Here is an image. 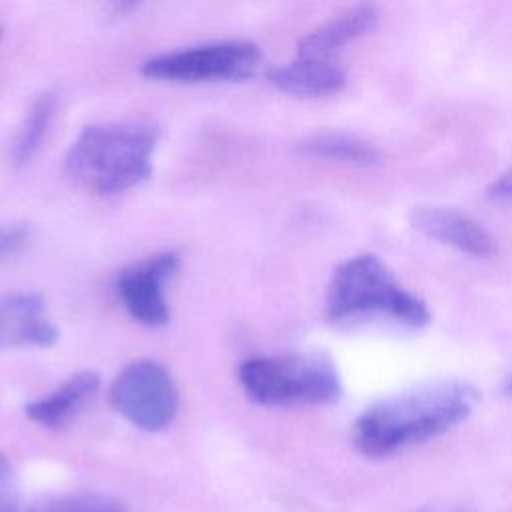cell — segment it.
Here are the masks:
<instances>
[{
  "label": "cell",
  "mask_w": 512,
  "mask_h": 512,
  "mask_svg": "<svg viewBox=\"0 0 512 512\" xmlns=\"http://www.w3.org/2000/svg\"><path fill=\"white\" fill-rule=\"evenodd\" d=\"M412 224L428 238L470 256L486 258L496 250L494 238L478 222L450 208L420 206L412 212Z\"/></svg>",
  "instance_id": "9"
},
{
  "label": "cell",
  "mask_w": 512,
  "mask_h": 512,
  "mask_svg": "<svg viewBox=\"0 0 512 512\" xmlns=\"http://www.w3.org/2000/svg\"><path fill=\"white\" fill-rule=\"evenodd\" d=\"M176 252H160L130 264L118 274L116 290L128 314L144 326H164L170 318L164 284L176 274Z\"/></svg>",
  "instance_id": "7"
},
{
  "label": "cell",
  "mask_w": 512,
  "mask_h": 512,
  "mask_svg": "<svg viewBox=\"0 0 512 512\" xmlns=\"http://www.w3.org/2000/svg\"><path fill=\"white\" fill-rule=\"evenodd\" d=\"M56 340L58 328L38 294L18 292L0 298V348H48Z\"/></svg>",
  "instance_id": "8"
},
{
  "label": "cell",
  "mask_w": 512,
  "mask_h": 512,
  "mask_svg": "<svg viewBox=\"0 0 512 512\" xmlns=\"http://www.w3.org/2000/svg\"><path fill=\"white\" fill-rule=\"evenodd\" d=\"M238 380L246 396L262 406H318L342 392L336 368L322 356H256L240 364Z\"/></svg>",
  "instance_id": "4"
},
{
  "label": "cell",
  "mask_w": 512,
  "mask_h": 512,
  "mask_svg": "<svg viewBox=\"0 0 512 512\" xmlns=\"http://www.w3.org/2000/svg\"><path fill=\"white\" fill-rule=\"evenodd\" d=\"M420 512H424V510H420Z\"/></svg>",
  "instance_id": "21"
},
{
  "label": "cell",
  "mask_w": 512,
  "mask_h": 512,
  "mask_svg": "<svg viewBox=\"0 0 512 512\" xmlns=\"http://www.w3.org/2000/svg\"><path fill=\"white\" fill-rule=\"evenodd\" d=\"M478 394L464 382H440L386 398L364 410L352 442L364 456L382 458L424 444L464 422Z\"/></svg>",
  "instance_id": "1"
},
{
  "label": "cell",
  "mask_w": 512,
  "mask_h": 512,
  "mask_svg": "<svg viewBox=\"0 0 512 512\" xmlns=\"http://www.w3.org/2000/svg\"><path fill=\"white\" fill-rule=\"evenodd\" d=\"M28 512H126V508L116 498L104 494L76 492L38 502Z\"/></svg>",
  "instance_id": "15"
},
{
  "label": "cell",
  "mask_w": 512,
  "mask_h": 512,
  "mask_svg": "<svg viewBox=\"0 0 512 512\" xmlns=\"http://www.w3.org/2000/svg\"><path fill=\"white\" fill-rule=\"evenodd\" d=\"M268 80L292 96H326L346 84L344 70L332 60L298 58L268 70Z\"/></svg>",
  "instance_id": "11"
},
{
  "label": "cell",
  "mask_w": 512,
  "mask_h": 512,
  "mask_svg": "<svg viewBox=\"0 0 512 512\" xmlns=\"http://www.w3.org/2000/svg\"><path fill=\"white\" fill-rule=\"evenodd\" d=\"M158 132L148 124L104 122L86 126L66 154V172L96 194H118L152 172Z\"/></svg>",
  "instance_id": "2"
},
{
  "label": "cell",
  "mask_w": 512,
  "mask_h": 512,
  "mask_svg": "<svg viewBox=\"0 0 512 512\" xmlns=\"http://www.w3.org/2000/svg\"><path fill=\"white\" fill-rule=\"evenodd\" d=\"M458 512H466V510H458Z\"/></svg>",
  "instance_id": "20"
},
{
  "label": "cell",
  "mask_w": 512,
  "mask_h": 512,
  "mask_svg": "<svg viewBox=\"0 0 512 512\" xmlns=\"http://www.w3.org/2000/svg\"><path fill=\"white\" fill-rule=\"evenodd\" d=\"M112 408L134 426L158 432L178 412V390L170 372L154 360H136L124 366L108 392Z\"/></svg>",
  "instance_id": "6"
},
{
  "label": "cell",
  "mask_w": 512,
  "mask_h": 512,
  "mask_svg": "<svg viewBox=\"0 0 512 512\" xmlns=\"http://www.w3.org/2000/svg\"><path fill=\"white\" fill-rule=\"evenodd\" d=\"M98 386L100 378L96 372H76L66 382H62L52 394L26 404V418L46 428H58L66 424L80 410V406L96 394Z\"/></svg>",
  "instance_id": "12"
},
{
  "label": "cell",
  "mask_w": 512,
  "mask_h": 512,
  "mask_svg": "<svg viewBox=\"0 0 512 512\" xmlns=\"http://www.w3.org/2000/svg\"><path fill=\"white\" fill-rule=\"evenodd\" d=\"M54 110H56L54 92H42L34 98L20 130L14 138V144H12L10 156L16 166L28 164L30 158L36 154V150L40 148V144L48 132Z\"/></svg>",
  "instance_id": "13"
},
{
  "label": "cell",
  "mask_w": 512,
  "mask_h": 512,
  "mask_svg": "<svg viewBox=\"0 0 512 512\" xmlns=\"http://www.w3.org/2000/svg\"><path fill=\"white\" fill-rule=\"evenodd\" d=\"M18 502V484L10 460L0 452V512H14Z\"/></svg>",
  "instance_id": "16"
},
{
  "label": "cell",
  "mask_w": 512,
  "mask_h": 512,
  "mask_svg": "<svg viewBox=\"0 0 512 512\" xmlns=\"http://www.w3.org/2000/svg\"><path fill=\"white\" fill-rule=\"evenodd\" d=\"M378 20L374 6H356L308 32L298 42V58L330 60V56L354 38L368 34Z\"/></svg>",
  "instance_id": "10"
},
{
  "label": "cell",
  "mask_w": 512,
  "mask_h": 512,
  "mask_svg": "<svg viewBox=\"0 0 512 512\" xmlns=\"http://www.w3.org/2000/svg\"><path fill=\"white\" fill-rule=\"evenodd\" d=\"M490 194L496 198H512V168L492 184Z\"/></svg>",
  "instance_id": "18"
},
{
  "label": "cell",
  "mask_w": 512,
  "mask_h": 512,
  "mask_svg": "<svg viewBox=\"0 0 512 512\" xmlns=\"http://www.w3.org/2000/svg\"><path fill=\"white\" fill-rule=\"evenodd\" d=\"M0 36H2V26H0Z\"/></svg>",
  "instance_id": "19"
},
{
  "label": "cell",
  "mask_w": 512,
  "mask_h": 512,
  "mask_svg": "<svg viewBox=\"0 0 512 512\" xmlns=\"http://www.w3.org/2000/svg\"><path fill=\"white\" fill-rule=\"evenodd\" d=\"M28 228L22 224L0 226V258L16 252L28 240Z\"/></svg>",
  "instance_id": "17"
},
{
  "label": "cell",
  "mask_w": 512,
  "mask_h": 512,
  "mask_svg": "<svg viewBox=\"0 0 512 512\" xmlns=\"http://www.w3.org/2000/svg\"><path fill=\"white\" fill-rule=\"evenodd\" d=\"M326 316L332 322L386 316L412 328L430 322L426 304L404 290L374 254H358L334 270L326 296Z\"/></svg>",
  "instance_id": "3"
},
{
  "label": "cell",
  "mask_w": 512,
  "mask_h": 512,
  "mask_svg": "<svg viewBox=\"0 0 512 512\" xmlns=\"http://www.w3.org/2000/svg\"><path fill=\"white\" fill-rule=\"evenodd\" d=\"M302 150L312 156L330 158V160H338V162H350V164H362V166L376 164L380 158L378 150L372 144L358 140L354 136H346V134L314 136L302 144Z\"/></svg>",
  "instance_id": "14"
},
{
  "label": "cell",
  "mask_w": 512,
  "mask_h": 512,
  "mask_svg": "<svg viewBox=\"0 0 512 512\" xmlns=\"http://www.w3.org/2000/svg\"><path fill=\"white\" fill-rule=\"evenodd\" d=\"M260 60L262 54L256 44L226 40L152 56L142 64V74L170 82L246 80L256 74Z\"/></svg>",
  "instance_id": "5"
}]
</instances>
